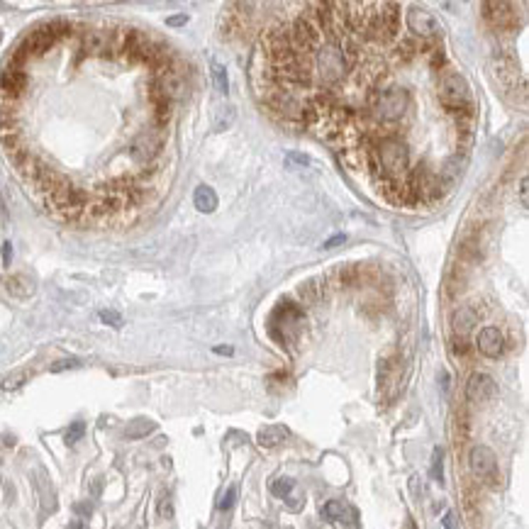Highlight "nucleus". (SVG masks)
I'll list each match as a JSON object with an SVG mask.
<instances>
[{"label": "nucleus", "instance_id": "17", "mask_svg": "<svg viewBox=\"0 0 529 529\" xmlns=\"http://www.w3.org/2000/svg\"><path fill=\"white\" fill-rule=\"evenodd\" d=\"M27 371H15V373H10V376H5L3 378V383H0V390H17L20 386H25L27 383Z\"/></svg>", "mask_w": 529, "mask_h": 529}, {"label": "nucleus", "instance_id": "27", "mask_svg": "<svg viewBox=\"0 0 529 529\" xmlns=\"http://www.w3.org/2000/svg\"><path fill=\"white\" fill-rule=\"evenodd\" d=\"M158 515H161V517H171V515H174V508H171L169 497H164V500H161V505H158Z\"/></svg>", "mask_w": 529, "mask_h": 529}, {"label": "nucleus", "instance_id": "32", "mask_svg": "<svg viewBox=\"0 0 529 529\" xmlns=\"http://www.w3.org/2000/svg\"><path fill=\"white\" fill-rule=\"evenodd\" d=\"M188 22V17L186 15H174V17H169L166 20V25H171V27H176V25H186Z\"/></svg>", "mask_w": 529, "mask_h": 529}, {"label": "nucleus", "instance_id": "22", "mask_svg": "<svg viewBox=\"0 0 529 529\" xmlns=\"http://www.w3.org/2000/svg\"><path fill=\"white\" fill-rule=\"evenodd\" d=\"M469 342H466V337H454L451 339V351H454V356H466L469 354Z\"/></svg>", "mask_w": 529, "mask_h": 529}, {"label": "nucleus", "instance_id": "7", "mask_svg": "<svg viewBox=\"0 0 529 529\" xmlns=\"http://www.w3.org/2000/svg\"><path fill=\"white\" fill-rule=\"evenodd\" d=\"M408 27H410V32L420 34L422 39H425V37H436V34L442 32L439 22H436L434 15H430L427 10L408 12Z\"/></svg>", "mask_w": 529, "mask_h": 529}, {"label": "nucleus", "instance_id": "25", "mask_svg": "<svg viewBox=\"0 0 529 529\" xmlns=\"http://www.w3.org/2000/svg\"><path fill=\"white\" fill-rule=\"evenodd\" d=\"M235 497H237V491H235V488H229V491L222 495V500H220L218 508H220V510H229L232 505H235Z\"/></svg>", "mask_w": 529, "mask_h": 529}, {"label": "nucleus", "instance_id": "20", "mask_svg": "<svg viewBox=\"0 0 529 529\" xmlns=\"http://www.w3.org/2000/svg\"><path fill=\"white\" fill-rule=\"evenodd\" d=\"M464 283H466V273H464V271L458 273V268H454L451 276H449V281H447V285H449V295L461 293V290H464Z\"/></svg>", "mask_w": 529, "mask_h": 529}, {"label": "nucleus", "instance_id": "14", "mask_svg": "<svg viewBox=\"0 0 529 529\" xmlns=\"http://www.w3.org/2000/svg\"><path fill=\"white\" fill-rule=\"evenodd\" d=\"M154 430H156V425H154L152 420H134L130 427H127L125 436L127 439H142V436L152 434Z\"/></svg>", "mask_w": 529, "mask_h": 529}, {"label": "nucleus", "instance_id": "8", "mask_svg": "<svg viewBox=\"0 0 529 529\" xmlns=\"http://www.w3.org/2000/svg\"><path fill=\"white\" fill-rule=\"evenodd\" d=\"M478 349L483 356L488 359H497L505 349V339H502V332L497 327H483L478 334Z\"/></svg>", "mask_w": 529, "mask_h": 529}, {"label": "nucleus", "instance_id": "35", "mask_svg": "<svg viewBox=\"0 0 529 529\" xmlns=\"http://www.w3.org/2000/svg\"><path fill=\"white\" fill-rule=\"evenodd\" d=\"M76 513H81L88 517V515H91V508H88V505H76Z\"/></svg>", "mask_w": 529, "mask_h": 529}, {"label": "nucleus", "instance_id": "33", "mask_svg": "<svg viewBox=\"0 0 529 529\" xmlns=\"http://www.w3.org/2000/svg\"><path fill=\"white\" fill-rule=\"evenodd\" d=\"M215 354H222V356H232V354H235V349H232V346H215Z\"/></svg>", "mask_w": 529, "mask_h": 529}, {"label": "nucleus", "instance_id": "11", "mask_svg": "<svg viewBox=\"0 0 529 529\" xmlns=\"http://www.w3.org/2000/svg\"><path fill=\"white\" fill-rule=\"evenodd\" d=\"M288 436H290L288 427H283V425H268V427H263V430L257 434V442H259V447H261V449H276V447H281V444H283Z\"/></svg>", "mask_w": 529, "mask_h": 529}, {"label": "nucleus", "instance_id": "19", "mask_svg": "<svg viewBox=\"0 0 529 529\" xmlns=\"http://www.w3.org/2000/svg\"><path fill=\"white\" fill-rule=\"evenodd\" d=\"M213 78H215V86L222 95H227L229 91V78H227V71H224L222 64H213Z\"/></svg>", "mask_w": 529, "mask_h": 529}, {"label": "nucleus", "instance_id": "29", "mask_svg": "<svg viewBox=\"0 0 529 529\" xmlns=\"http://www.w3.org/2000/svg\"><path fill=\"white\" fill-rule=\"evenodd\" d=\"M519 200H522V208H527V176H522L519 180Z\"/></svg>", "mask_w": 529, "mask_h": 529}, {"label": "nucleus", "instance_id": "6", "mask_svg": "<svg viewBox=\"0 0 529 529\" xmlns=\"http://www.w3.org/2000/svg\"><path fill=\"white\" fill-rule=\"evenodd\" d=\"M497 393V386L488 373H473L469 378V386H466V395H469L471 403H488L493 400Z\"/></svg>", "mask_w": 529, "mask_h": 529}, {"label": "nucleus", "instance_id": "9", "mask_svg": "<svg viewBox=\"0 0 529 529\" xmlns=\"http://www.w3.org/2000/svg\"><path fill=\"white\" fill-rule=\"evenodd\" d=\"M497 81H500L502 88H508V91H515L517 88V81H522V76H519V66L517 61L513 59V54H502L500 59H497V71H495Z\"/></svg>", "mask_w": 529, "mask_h": 529}, {"label": "nucleus", "instance_id": "21", "mask_svg": "<svg viewBox=\"0 0 529 529\" xmlns=\"http://www.w3.org/2000/svg\"><path fill=\"white\" fill-rule=\"evenodd\" d=\"M83 432H86V425H83V422H73V425L69 427V432H66V444L73 447V444L83 436Z\"/></svg>", "mask_w": 529, "mask_h": 529}, {"label": "nucleus", "instance_id": "26", "mask_svg": "<svg viewBox=\"0 0 529 529\" xmlns=\"http://www.w3.org/2000/svg\"><path fill=\"white\" fill-rule=\"evenodd\" d=\"M76 366H78V359H64V361L51 364V371L59 373V371H66V368H76Z\"/></svg>", "mask_w": 529, "mask_h": 529}, {"label": "nucleus", "instance_id": "15", "mask_svg": "<svg viewBox=\"0 0 529 529\" xmlns=\"http://www.w3.org/2000/svg\"><path fill=\"white\" fill-rule=\"evenodd\" d=\"M8 293H12L15 298H27V295L32 293V285L22 279V276H12V279L8 281Z\"/></svg>", "mask_w": 529, "mask_h": 529}, {"label": "nucleus", "instance_id": "16", "mask_svg": "<svg viewBox=\"0 0 529 529\" xmlns=\"http://www.w3.org/2000/svg\"><path fill=\"white\" fill-rule=\"evenodd\" d=\"M361 279V268L359 266H342L337 271V281H339V285H351V283H356V281Z\"/></svg>", "mask_w": 529, "mask_h": 529}, {"label": "nucleus", "instance_id": "18", "mask_svg": "<svg viewBox=\"0 0 529 529\" xmlns=\"http://www.w3.org/2000/svg\"><path fill=\"white\" fill-rule=\"evenodd\" d=\"M293 488H295L293 478H276L273 480V486H271V493L276 497H288L290 493H293Z\"/></svg>", "mask_w": 529, "mask_h": 529}, {"label": "nucleus", "instance_id": "30", "mask_svg": "<svg viewBox=\"0 0 529 529\" xmlns=\"http://www.w3.org/2000/svg\"><path fill=\"white\" fill-rule=\"evenodd\" d=\"M344 242H346V237H344V235H334L332 239L325 242V249H334V246H337V244H344Z\"/></svg>", "mask_w": 529, "mask_h": 529}, {"label": "nucleus", "instance_id": "5", "mask_svg": "<svg viewBox=\"0 0 529 529\" xmlns=\"http://www.w3.org/2000/svg\"><path fill=\"white\" fill-rule=\"evenodd\" d=\"M322 515L329 522L339 524L344 529H359V515H356L354 508H349L346 502L342 500H329L325 508H322Z\"/></svg>", "mask_w": 529, "mask_h": 529}, {"label": "nucleus", "instance_id": "3", "mask_svg": "<svg viewBox=\"0 0 529 529\" xmlns=\"http://www.w3.org/2000/svg\"><path fill=\"white\" fill-rule=\"evenodd\" d=\"M161 147H164L161 134L156 130H147L134 139V144L130 147V156L134 158L137 164H149V161H154L158 156Z\"/></svg>", "mask_w": 529, "mask_h": 529}, {"label": "nucleus", "instance_id": "36", "mask_svg": "<svg viewBox=\"0 0 529 529\" xmlns=\"http://www.w3.org/2000/svg\"><path fill=\"white\" fill-rule=\"evenodd\" d=\"M69 529H86V527H83V522H78V519H76V522H71V527H69Z\"/></svg>", "mask_w": 529, "mask_h": 529}, {"label": "nucleus", "instance_id": "28", "mask_svg": "<svg viewBox=\"0 0 529 529\" xmlns=\"http://www.w3.org/2000/svg\"><path fill=\"white\" fill-rule=\"evenodd\" d=\"M288 164H301V166H307V164H310V158L303 156V154H288Z\"/></svg>", "mask_w": 529, "mask_h": 529}, {"label": "nucleus", "instance_id": "34", "mask_svg": "<svg viewBox=\"0 0 529 529\" xmlns=\"http://www.w3.org/2000/svg\"><path fill=\"white\" fill-rule=\"evenodd\" d=\"M442 524H444V529H456V527H454V515H451V513H447V515H444Z\"/></svg>", "mask_w": 529, "mask_h": 529}, {"label": "nucleus", "instance_id": "23", "mask_svg": "<svg viewBox=\"0 0 529 529\" xmlns=\"http://www.w3.org/2000/svg\"><path fill=\"white\" fill-rule=\"evenodd\" d=\"M432 478L442 483V451H439V449H436L434 458H432Z\"/></svg>", "mask_w": 529, "mask_h": 529}, {"label": "nucleus", "instance_id": "10", "mask_svg": "<svg viewBox=\"0 0 529 529\" xmlns=\"http://www.w3.org/2000/svg\"><path fill=\"white\" fill-rule=\"evenodd\" d=\"M478 322V310L471 305H461L451 317V325H454V332L456 337H466V334L473 329V325Z\"/></svg>", "mask_w": 529, "mask_h": 529}, {"label": "nucleus", "instance_id": "31", "mask_svg": "<svg viewBox=\"0 0 529 529\" xmlns=\"http://www.w3.org/2000/svg\"><path fill=\"white\" fill-rule=\"evenodd\" d=\"M10 259H12V246H10V242H5V244H3V263L10 266Z\"/></svg>", "mask_w": 529, "mask_h": 529}, {"label": "nucleus", "instance_id": "4", "mask_svg": "<svg viewBox=\"0 0 529 529\" xmlns=\"http://www.w3.org/2000/svg\"><path fill=\"white\" fill-rule=\"evenodd\" d=\"M483 17L502 32L519 27V17L515 12V5H510V3H483Z\"/></svg>", "mask_w": 529, "mask_h": 529}, {"label": "nucleus", "instance_id": "12", "mask_svg": "<svg viewBox=\"0 0 529 529\" xmlns=\"http://www.w3.org/2000/svg\"><path fill=\"white\" fill-rule=\"evenodd\" d=\"M298 298L303 305H315L325 298V281L322 279H310L298 288Z\"/></svg>", "mask_w": 529, "mask_h": 529}, {"label": "nucleus", "instance_id": "24", "mask_svg": "<svg viewBox=\"0 0 529 529\" xmlns=\"http://www.w3.org/2000/svg\"><path fill=\"white\" fill-rule=\"evenodd\" d=\"M100 320H103L105 325H110V327H120L122 325V317L117 315L115 310H103L100 312Z\"/></svg>", "mask_w": 529, "mask_h": 529}, {"label": "nucleus", "instance_id": "1", "mask_svg": "<svg viewBox=\"0 0 529 529\" xmlns=\"http://www.w3.org/2000/svg\"><path fill=\"white\" fill-rule=\"evenodd\" d=\"M439 103H442L444 113L449 115V120L461 113L475 110L473 95H471L466 78L458 71H451V69L442 71V76H439Z\"/></svg>", "mask_w": 529, "mask_h": 529}, {"label": "nucleus", "instance_id": "13", "mask_svg": "<svg viewBox=\"0 0 529 529\" xmlns=\"http://www.w3.org/2000/svg\"><path fill=\"white\" fill-rule=\"evenodd\" d=\"M193 202H196V208L200 210V213H215V208H218V196H215V191L210 186H198Z\"/></svg>", "mask_w": 529, "mask_h": 529}, {"label": "nucleus", "instance_id": "2", "mask_svg": "<svg viewBox=\"0 0 529 529\" xmlns=\"http://www.w3.org/2000/svg\"><path fill=\"white\" fill-rule=\"evenodd\" d=\"M469 466H471V471H473V475L480 480V483H483V486L497 488V483H500V471H497V458L491 449L483 447V444H478V447L471 449Z\"/></svg>", "mask_w": 529, "mask_h": 529}]
</instances>
